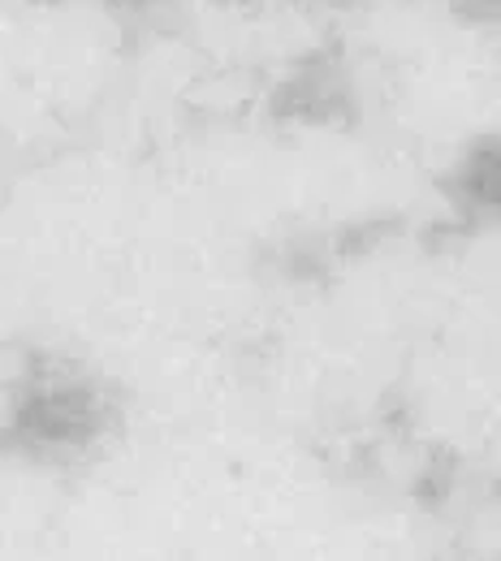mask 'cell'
<instances>
[{"label": "cell", "mask_w": 501, "mask_h": 561, "mask_svg": "<svg viewBox=\"0 0 501 561\" xmlns=\"http://www.w3.org/2000/svg\"><path fill=\"white\" fill-rule=\"evenodd\" d=\"M104 402L78 380H53L18 407V427L39 445H87L100 436Z\"/></svg>", "instance_id": "1"}, {"label": "cell", "mask_w": 501, "mask_h": 561, "mask_svg": "<svg viewBox=\"0 0 501 561\" xmlns=\"http://www.w3.org/2000/svg\"><path fill=\"white\" fill-rule=\"evenodd\" d=\"M458 195L471 208L501 211V142H480L458 169Z\"/></svg>", "instance_id": "2"}, {"label": "cell", "mask_w": 501, "mask_h": 561, "mask_svg": "<svg viewBox=\"0 0 501 561\" xmlns=\"http://www.w3.org/2000/svg\"><path fill=\"white\" fill-rule=\"evenodd\" d=\"M333 4H351V0H333Z\"/></svg>", "instance_id": "3"}]
</instances>
